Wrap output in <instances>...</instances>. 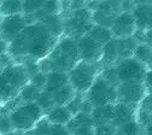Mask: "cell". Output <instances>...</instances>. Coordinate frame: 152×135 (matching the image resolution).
I'll use <instances>...</instances> for the list:
<instances>
[{"label": "cell", "mask_w": 152, "mask_h": 135, "mask_svg": "<svg viewBox=\"0 0 152 135\" xmlns=\"http://www.w3.org/2000/svg\"><path fill=\"white\" fill-rule=\"evenodd\" d=\"M93 127H100L105 124H112L113 120V104L93 107L91 112Z\"/></svg>", "instance_id": "cell-15"}, {"label": "cell", "mask_w": 152, "mask_h": 135, "mask_svg": "<svg viewBox=\"0 0 152 135\" xmlns=\"http://www.w3.org/2000/svg\"><path fill=\"white\" fill-rule=\"evenodd\" d=\"M83 126H93L91 115L83 113V112H79V113H76L75 116H72L71 121H70L65 127H66V129L69 130V133H71V131H74L75 129H77V128H80V127H83Z\"/></svg>", "instance_id": "cell-23"}, {"label": "cell", "mask_w": 152, "mask_h": 135, "mask_svg": "<svg viewBox=\"0 0 152 135\" xmlns=\"http://www.w3.org/2000/svg\"><path fill=\"white\" fill-rule=\"evenodd\" d=\"M72 118V115L65 106H56L47 112V121L51 124L66 126Z\"/></svg>", "instance_id": "cell-17"}, {"label": "cell", "mask_w": 152, "mask_h": 135, "mask_svg": "<svg viewBox=\"0 0 152 135\" xmlns=\"http://www.w3.org/2000/svg\"><path fill=\"white\" fill-rule=\"evenodd\" d=\"M68 83H69V81H68L66 72H58V71L48 72V74H46V85H45L44 90L52 94Z\"/></svg>", "instance_id": "cell-16"}, {"label": "cell", "mask_w": 152, "mask_h": 135, "mask_svg": "<svg viewBox=\"0 0 152 135\" xmlns=\"http://www.w3.org/2000/svg\"><path fill=\"white\" fill-rule=\"evenodd\" d=\"M98 75L99 69L97 64H91L81 61L68 72V81L76 93L86 94Z\"/></svg>", "instance_id": "cell-6"}, {"label": "cell", "mask_w": 152, "mask_h": 135, "mask_svg": "<svg viewBox=\"0 0 152 135\" xmlns=\"http://www.w3.org/2000/svg\"><path fill=\"white\" fill-rule=\"evenodd\" d=\"M133 58L137 59L139 63H141L144 66L150 69L151 65V47L147 44H138L134 53H133Z\"/></svg>", "instance_id": "cell-21"}, {"label": "cell", "mask_w": 152, "mask_h": 135, "mask_svg": "<svg viewBox=\"0 0 152 135\" xmlns=\"http://www.w3.org/2000/svg\"><path fill=\"white\" fill-rule=\"evenodd\" d=\"M27 26L28 21L22 13L3 17V21L0 23V37L9 46Z\"/></svg>", "instance_id": "cell-10"}, {"label": "cell", "mask_w": 152, "mask_h": 135, "mask_svg": "<svg viewBox=\"0 0 152 135\" xmlns=\"http://www.w3.org/2000/svg\"><path fill=\"white\" fill-rule=\"evenodd\" d=\"M16 105L10 106L7 103L5 105H0V135L1 134H7L13 130L11 122H10V111L15 107Z\"/></svg>", "instance_id": "cell-22"}, {"label": "cell", "mask_w": 152, "mask_h": 135, "mask_svg": "<svg viewBox=\"0 0 152 135\" xmlns=\"http://www.w3.org/2000/svg\"><path fill=\"white\" fill-rule=\"evenodd\" d=\"M63 33L65 31L68 37L74 40H79L80 37L86 35L89 29L94 26L92 11L88 7H82L79 10L70 11V13L62 18Z\"/></svg>", "instance_id": "cell-5"}, {"label": "cell", "mask_w": 152, "mask_h": 135, "mask_svg": "<svg viewBox=\"0 0 152 135\" xmlns=\"http://www.w3.org/2000/svg\"><path fill=\"white\" fill-rule=\"evenodd\" d=\"M1 21H3V16H1V13H0V23H1Z\"/></svg>", "instance_id": "cell-36"}, {"label": "cell", "mask_w": 152, "mask_h": 135, "mask_svg": "<svg viewBox=\"0 0 152 135\" xmlns=\"http://www.w3.org/2000/svg\"><path fill=\"white\" fill-rule=\"evenodd\" d=\"M116 94L117 103L138 106L150 92L141 82H124L116 86Z\"/></svg>", "instance_id": "cell-9"}, {"label": "cell", "mask_w": 152, "mask_h": 135, "mask_svg": "<svg viewBox=\"0 0 152 135\" xmlns=\"http://www.w3.org/2000/svg\"><path fill=\"white\" fill-rule=\"evenodd\" d=\"M70 135H96L94 134V127L93 126H83L74 131L70 133Z\"/></svg>", "instance_id": "cell-33"}, {"label": "cell", "mask_w": 152, "mask_h": 135, "mask_svg": "<svg viewBox=\"0 0 152 135\" xmlns=\"http://www.w3.org/2000/svg\"><path fill=\"white\" fill-rule=\"evenodd\" d=\"M44 111L36 101L22 103L10 111V122L16 131H29L44 118Z\"/></svg>", "instance_id": "cell-4"}, {"label": "cell", "mask_w": 152, "mask_h": 135, "mask_svg": "<svg viewBox=\"0 0 152 135\" xmlns=\"http://www.w3.org/2000/svg\"><path fill=\"white\" fill-rule=\"evenodd\" d=\"M135 113H137V106H132L122 103H116L113 104V120H112V126L116 128L135 121Z\"/></svg>", "instance_id": "cell-13"}, {"label": "cell", "mask_w": 152, "mask_h": 135, "mask_svg": "<svg viewBox=\"0 0 152 135\" xmlns=\"http://www.w3.org/2000/svg\"><path fill=\"white\" fill-rule=\"evenodd\" d=\"M81 62L79 46L76 40L68 36L62 37L56 44L50 54L41 61L40 71L44 74L58 71L69 72L76 64Z\"/></svg>", "instance_id": "cell-2"}, {"label": "cell", "mask_w": 152, "mask_h": 135, "mask_svg": "<svg viewBox=\"0 0 152 135\" xmlns=\"http://www.w3.org/2000/svg\"><path fill=\"white\" fill-rule=\"evenodd\" d=\"M116 133H117V128L112 124L94 127V134L96 135H115Z\"/></svg>", "instance_id": "cell-30"}, {"label": "cell", "mask_w": 152, "mask_h": 135, "mask_svg": "<svg viewBox=\"0 0 152 135\" xmlns=\"http://www.w3.org/2000/svg\"><path fill=\"white\" fill-rule=\"evenodd\" d=\"M86 36H88L91 40H93L94 42H97L100 46L106 45L110 40L113 39L109 28H104V27L96 26V24L89 29V31L86 34Z\"/></svg>", "instance_id": "cell-18"}, {"label": "cell", "mask_w": 152, "mask_h": 135, "mask_svg": "<svg viewBox=\"0 0 152 135\" xmlns=\"http://www.w3.org/2000/svg\"><path fill=\"white\" fill-rule=\"evenodd\" d=\"M116 45H117V53H118V59H126V58L133 57L134 50L138 45V42L134 40V37H127V39H116Z\"/></svg>", "instance_id": "cell-20"}, {"label": "cell", "mask_w": 152, "mask_h": 135, "mask_svg": "<svg viewBox=\"0 0 152 135\" xmlns=\"http://www.w3.org/2000/svg\"><path fill=\"white\" fill-rule=\"evenodd\" d=\"M58 36H56L42 22L29 23L9 45L7 53L12 59H26V64L42 61L50 54Z\"/></svg>", "instance_id": "cell-1"}, {"label": "cell", "mask_w": 152, "mask_h": 135, "mask_svg": "<svg viewBox=\"0 0 152 135\" xmlns=\"http://www.w3.org/2000/svg\"><path fill=\"white\" fill-rule=\"evenodd\" d=\"M110 31L113 39H127L134 35L137 24L132 11H121L113 19Z\"/></svg>", "instance_id": "cell-11"}, {"label": "cell", "mask_w": 152, "mask_h": 135, "mask_svg": "<svg viewBox=\"0 0 152 135\" xmlns=\"http://www.w3.org/2000/svg\"><path fill=\"white\" fill-rule=\"evenodd\" d=\"M47 135H70V133H69V130L66 129L65 126L51 124Z\"/></svg>", "instance_id": "cell-31"}, {"label": "cell", "mask_w": 152, "mask_h": 135, "mask_svg": "<svg viewBox=\"0 0 152 135\" xmlns=\"http://www.w3.org/2000/svg\"><path fill=\"white\" fill-rule=\"evenodd\" d=\"M7 44L0 37V54H4V53H7Z\"/></svg>", "instance_id": "cell-34"}, {"label": "cell", "mask_w": 152, "mask_h": 135, "mask_svg": "<svg viewBox=\"0 0 152 135\" xmlns=\"http://www.w3.org/2000/svg\"><path fill=\"white\" fill-rule=\"evenodd\" d=\"M79 46V52H80V58L82 62L91 63V64H97V62L100 61L102 58V50L103 46L98 45L93 40L86 35L80 37L79 40H76Z\"/></svg>", "instance_id": "cell-12"}, {"label": "cell", "mask_w": 152, "mask_h": 135, "mask_svg": "<svg viewBox=\"0 0 152 135\" xmlns=\"http://www.w3.org/2000/svg\"><path fill=\"white\" fill-rule=\"evenodd\" d=\"M150 69L144 66L133 57L121 59L115 65L116 77L118 83L124 82H144V77Z\"/></svg>", "instance_id": "cell-8"}, {"label": "cell", "mask_w": 152, "mask_h": 135, "mask_svg": "<svg viewBox=\"0 0 152 135\" xmlns=\"http://www.w3.org/2000/svg\"><path fill=\"white\" fill-rule=\"evenodd\" d=\"M40 90L36 89L35 87H33L30 83H28L23 89L22 92L20 93V95L17 96L18 100H20V103H33V101H36L37 98H39L40 95Z\"/></svg>", "instance_id": "cell-25"}, {"label": "cell", "mask_w": 152, "mask_h": 135, "mask_svg": "<svg viewBox=\"0 0 152 135\" xmlns=\"http://www.w3.org/2000/svg\"><path fill=\"white\" fill-rule=\"evenodd\" d=\"M5 135H17V133H16L15 130H12V131H10V133H7V134H5Z\"/></svg>", "instance_id": "cell-35"}, {"label": "cell", "mask_w": 152, "mask_h": 135, "mask_svg": "<svg viewBox=\"0 0 152 135\" xmlns=\"http://www.w3.org/2000/svg\"><path fill=\"white\" fill-rule=\"evenodd\" d=\"M83 99H85V94L76 93V95L65 105V107L69 110V112H70L72 116H75L76 113H79V112L81 111V106H82Z\"/></svg>", "instance_id": "cell-27"}, {"label": "cell", "mask_w": 152, "mask_h": 135, "mask_svg": "<svg viewBox=\"0 0 152 135\" xmlns=\"http://www.w3.org/2000/svg\"><path fill=\"white\" fill-rule=\"evenodd\" d=\"M29 83L33 87H35L36 89H39L40 92H42L44 88H45V85H46V74H44L41 71L34 74L33 76H30Z\"/></svg>", "instance_id": "cell-29"}, {"label": "cell", "mask_w": 152, "mask_h": 135, "mask_svg": "<svg viewBox=\"0 0 152 135\" xmlns=\"http://www.w3.org/2000/svg\"><path fill=\"white\" fill-rule=\"evenodd\" d=\"M86 100L92 105V107H98L104 105H111L117 103L116 86L107 82L102 75H98L89 89L85 95Z\"/></svg>", "instance_id": "cell-7"}, {"label": "cell", "mask_w": 152, "mask_h": 135, "mask_svg": "<svg viewBox=\"0 0 152 135\" xmlns=\"http://www.w3.org/2000/svg\"><path fill=\"white\" fill-rule=\"evenodd\" d=\"M137 5L138 6L132 9V13L137 24V30L146 31L151 28V4L137 3Z\"/></svg>", "instance_id": "cell-14"}, {"label": "cell", "mask_w": 152, "mask_h": 135, "mask_svg": "<svg viewBox=\"0 0 152 135\" xmlns=\"http://www.w3.org/2000/svg\"><path fill=\"white\" fill-rule=\"evenodd\" d=\"M75 95H76V92L72 89V87L69 83L51 94L54 107L56 106H65Z\"/></svg>", "instance_id": "cell-19"}, {"label": "cell", "mask_w": 152, "mask_h": 135, "mask_svg": "<svg viewBox=\"0 0 152 135\" xmlns=\"http://www.w3.org/2000/svg\"><path fill=\"white\" fill-rule=\"evenodd\" d=\"M0 105H3V103H1V100H0Z\"/></svg>", "instance_id": "cell-37"}, {"label": "cell", "mask_w": 152, "mask_h": 135, "mask_svg": "<svg viewBox=\"0 0 152 135\" xmlns=\"http://www.w3.org/2000/svg\"><path fill=\"white\" fill-rule=\"evenodd\" d=\"M15 62L13 59L10 57L9 53H4V54H0V74H1L6 68H9L10 65H12Z\"/></svg>", "instance_id": "cell-32"}, {"label": "cell", "mask_w": 152, "mask_h": 135, "mask_svg": "<svg viewBox=\"0 0 152 135\" xmlns=\"http://www.w3.org/2000/svg\"><path fill=\"white\" fill-rule=\"evenodd\" d=\"M117 134L118 135H140L141 127L135 121H132V122H128V123L118 127Z\"/></svg>", "instance_id": "cell-26"}, {"label": "cell", "mask_w": 152, "mask_h": 135, "mask_svg": "<svg viewBox=\"0 0 152 135\" xmlns=\"http://www.w3.org/2000/svg\"><path fill=\"white\" fill-rule=\"evenodd\" d=\"M0 13L3 17L22 13V1H0Z\"/></svg>", "instance_id": "cell-24"}, {"label": "cell", "mask_w": 152, "mask_h": 135, "mask_svg": "<svg viewBox=\"0 0 152 135\" xmlns=\"http://www.w3.org/2000/svg\"><path fill=\"white\" fill-rule=\"evenodd\" d=\"M45 4L46 1H22V12H26V16L35 15L45 6Z\"/></svg>", "instance_id": "cell-28"}, {"label": "cell", "mask_w": 152, "mask_h": 135, "mask_svg": "<svg viewBox=\"0 0 152 135\" xmlns=\"http://www.w3.org/2000/svg\"><path fill=\"white\" fill-rule=\"evenodd\" d=\"M115 135H118V134H117V133H116V134H115Z\"/></svg>", "instance_id": "cell-38"}, {"label": "cell", "mask_w": 152, "mask_h": 135, "mask_svg": "<svg viewBox=\"0 0 152 135\" xmlns=\"http://www.w3.org/2000/svg\"><path fill=\"white\" fill-rule=\"evenodd\" d=\"M30 75L24 64L13 63L0 74V100L3 104L15 100L29 83Z\"/></svg>", "instance_id": "cell-3"}]
</instances>
